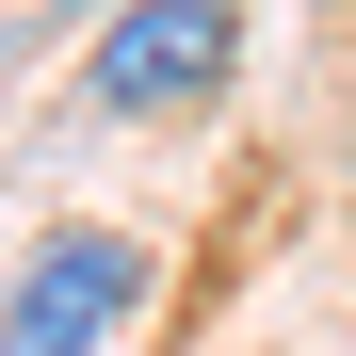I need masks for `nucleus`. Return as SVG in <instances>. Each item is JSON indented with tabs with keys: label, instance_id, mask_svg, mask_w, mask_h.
<instances>
[{
	"label": "nucleus",
	"instance_id": "f257e3e1",
	"mask_svg": "<svg viewBox=\"0 0 356 356\" xmlns=\"http://www.w3.org/2000/svg\"><path fill=\"white\" fill-rule=\"evenodd\" d=\"M227 65H243V0H113L81 97L97 113H211Z\"/></svg>",
	"mask_w": 356,
	"mask_h": 356
},
{
	"label": "nucleus",
	"instance_id": "f03ea898",
	"mask_svg": "<svg viewBox=\"0 0 356 356\" xmlns=\"http://www.w3.org/2000/svg\"><path fill=\"white\" fill-rule=\"evenodd\" d=\"M146 308V243L130 227H49L0 291V356H97L113 324Z\"/></svg>",
	"mask_w": 356,
	"mask_h": 356
},
{
	"label": "nucleus",
	"instance_id": "7ed1b4c3",
	"mask_svg": "<svg viewBox=\"0 0 356 356\" xmlns=\"http://www.w3.org/2000/svg\"><path fill=\"white\" fill-rule=\"evenodd\" d=\"M49 17H113V0H49Z\"/></svg>",
	"mask_w": 356,
	"mask_h": 356
}]
</instances>
